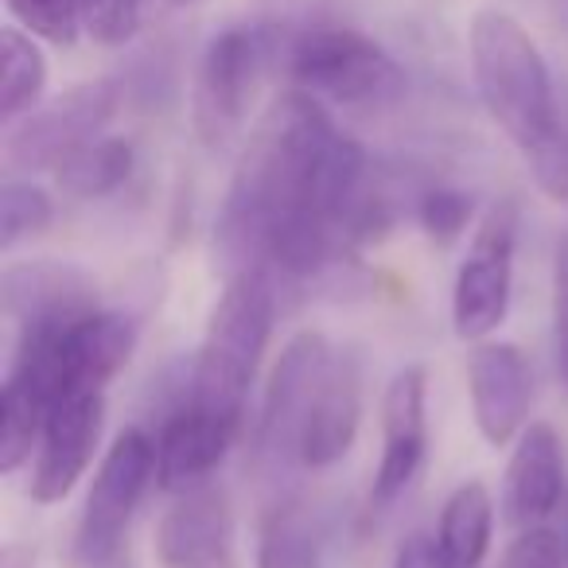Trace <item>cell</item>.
Here are the masks:
<instances>
[{
	"label": "cell",
	"instance_id": "cell-1",
	"mask_svg": "<svg viewBox=\"0 0 568 568\" xmlns=\"http://www.w3.org/2000/svg\"><path fill=\"white\" fill-rule=\"evenodd\" d=\"M366 152L304 90H288L250 133L230 180L214 250L226 276L242 268L316 276L335 265L366 195Z\"/></svg>",
	"mask_w": 568,
	"mask_h": 568
},
{
	"label": "cell",
	"instance_id": "cell-2",
	"mask_svg": "<svg viewBox=\"0 0 568 568\" xmlns=\"http://www.w3.org/2000/svg\"><path fill=\"white\" fill-rule=\"evenodd\" d=\"M467 55L490 121L521 152L557 129V82L518 17L483 4L467 24Z\"/></svg>",
	"mask_w": 568,
	"mask_h": 568
},
{
	"label": "cell",
	"instance_id": "cell-3",
	"mask_svg": "<svg viewBox=\"0 0 568 568\" xmlns=\"http://www.w3.org/2000/svg\"><path fill=\"white\" fill-rule=\"evenodd\" d=\"M136 347V324L125 312H82L20 327L9 378L28 386L48 413L79 394H105Z\"/></svg>",
	"mask_w": 568,
	"mask_h": 568
},
{
	"label": "cell",
	"instance_id": "cell-4",
	"mask_svg": "<svg viewBox=\"0 0 568 568\" xmlns=\"http://www.w3.org/2000/svg\"><path fill=\"white\" fill-rule=\"evenodd\" d=\"M273 276L257 268L226 276L211 320H206L203 343H199L195 371H191V405L230 420L245 417V397H250L261 355L273 335Z\"/></svg>",
	"mask_w": 568,
	"mask_h": 568
},
{
	"label": "cell",
	"instance_id": "cell-5",
	"mask_svg": "<svg viewBox=\"0 0 568 568\" xmlns=\"http://www.w3.org/2000/svg\"><path fill=\"white\" fill-rule=\"evenodd\" d=\"M296 90L332 105H389L405 94V71L378 40L351 24H308L284 43Z\"/></svg>",
	"mask_w": 568,
	"mask_h": 568
},
{
	"label": "cell",
	"instance_id": "cell-6",
	"mask_svg": "<svg viewBox=\"0 0 568 568\" xmlns=\"http://www.w3.org/2000/svg\"><path fill=\"white\" fill-rule=\"evenodd\" d=\"M284 32H276L273 24L222 28L206 43L191 94V121L206 149H222L242 133L268 67L276 63V55H284Z\"/></svg>",
	"mask_w": 568,
	"mask_h": 568
},
{
	"label": "cell",
	"instance_id": "cell-7",
	"mask_svg": "<svg viewBox=\"0 0 568 568\" xmlns=\"http://www.w3.org/2000/svg\"><path fill=\"white\" fill-rule=\"evenodd\" d=\"M152 479H156V440L144 428H125L105 452L82 506L74 534V557L82 568H110L118 560L129 521Z\"/></svg>",
	"mask_w": 568,
	"mask_h": 568
},
{
	"label": "cell",
	"instance_id": "cell-8",
	"mask_svg": "<svg viewBox=\"0 0 568 568\" xmlns=\"http://www.w3.org/2000/svg\"><path fill=\"white\" fill-rule=\"evenodd\" d=\"M514 250H518V203L498 199L483 211L452 288V327L459 339L483 343L503 327L514 293Z\"/></svg>",
	"mask_w": 568,
	"mask_h": 568
},
{
	"label": "cell",
	"instance_id": "cell-9",
	"mask_svg": "<svg viewBox=\"0 0 568 568\" xmlns=\"http://www.w3.org/2000/svg\"><path fill=\"white\" fill-rule=\"evenodd\" d=\"M121 110V82L98 79L40 102L32 113L9 125L4 160L17 172H55L74 149L105 133Z\"/></svg>",
	"mask_w": 568,
	"mask_h": 568
},
{
	"label": "cell",
	"instance_id": "cell-10",
	"mask_svg": "<svg viewBox=\"0 0 568 568\" xmlns=\"http://www.w3.org/2000/svg\"><path fill=\"white\" fill-rule=\"evenodd\" d=\"M335 358V347L327 343L324 332H296L284 343L281 358H276L273 374H268L265 402H261L257 417V448L268 459L296 456V440H301V425L312 409L320 382H324L327 366Z\"/></svg>",
	"mask_w": 568,
	"mask_h": 568
},
{
	"label": "cell",
	"instance_id": "cell-11",
	"mask_svg": "<svg viewBox=\"0 0 568 568\" xmlns=\"http://www.w3.org/2000/svg\"><path fill=\"white\" fill-rule=\"evenodd\" d=\"M428 374L409 363L389 378L382 397V459L374 471L371 506L386 510L409 490L428 452Z\"/></svg>",
	"mask_w": 568,
	"mask_h": 568
},
{
	"label": "cell",
	"instance_id": "cell-12",
	"mask_svg": "<svg viewBox=\"0 0 568 568\" xmlns=\"http://www.w3.org/2000/svg\"><path fill=\"white\" fill-rule=\"evenodd\" d=\"M160 568H237L234 510L219 483L180 490L156 526Z\"/></svg>",
	"mask_w": 568,
	"mask_h": 568
},
{
	"label": "cell",
	"instance_id": "cell-13",
	"mask_svg": "<svg viewBox=\"0 0 568 568\" xmlns=\"http://www.w3.org/2000/svg\"><path fill=\"white\" fill-rule=\"evenodd\" d=\"M105 428V394H79L59 402L48 413L43 440L36 452L32 483L28 495L40 506H55L79 487L87 467L94 464V452L102 444Z\"/></svg>",
	"mask_w": 568,
	"mask_h": 568
},
{
	"label": "cell",
	"instance_id": "cell-14",
	"mask_svg": "<svg viewBox=\"0 0 568 568\" xmlns=\"http://www.w3.org/2000/svg\"><path fill=\"white\" fill-rule=\"evenodd\" d=\"M467 394L479 436L490 448L518 440L534 405V371L514 343H475L467 358Z\"/></svg>",
	"mask_w": 568,
	"mask_h": 568
},
{
	"label": "cell",
	"instance_id": "cell-15",
	"mask_svg": "<svg viewBox=\"0 0 568 568\" xmlns=\"http://www.w3.org/2000/svg\"><path fill=\"white\" fill-rule=\"evenodd\" d=\"M358 425H363V371H358L355 355L335 351L332 366H327L324 382L312 397L308 417L301 425L296 459L312 471L335 467L355 448Z\"/></svg>",
	"mask_w": 568,
	"mask_h": 568
},
{
	"label": "cell",
	"instance_id": "cell-16",
	"mask_svg": "<svg viewBox=\"0 0 568 568\" xmlns=\"http://www.w3.org/2000/svg\"><path fill=\"white\" fill-rule=\"evenodd\" d=\"M237 433H242V420L183 402V409L172 413L156 436V483L172 495L211 483V475L234 448Z\"/></svg>",
	"mask_w": 568,
	"mask_h": 568
},
{
	"label": "cell",
	"instance_id": "cell-17",
	"mask_svg": "<svg viewBox=\"0 0 568 568\" xmlns=\"http://www.w3.org/2000/svg\"><path fill=\"white\" fill-rule=\"evenodd\" d=\"M0 304L12 324H43V320H67L98 308V284L87 268L71 261H20L0 276Z\"/></svg>",
	"mask_w": 568,
	"mask_h": 568
},
{
	"label": "cell",
	"instance_id": "cell-18",
	"mask_svg": "<svg viewBox=\"0 0 568 568\" xmlns=\"http://www.w3.org/2000/svg\"><path fill=\"white\" fill-rule=\"evenodd\" d=\"M565 495V440L549 420H534L514 440L506 467V510L514 526H537Z\"/></svg>",
	"mask_w": 568,
	"mask_h": 568
},
{
	"label": "cell",
	"instance_id": "cell-19",
	"mask_svg": "<svg viewBox=\"0 0 568 568\" xmlns=\"http://www.w3.org/2000/svg\"><path fill=\"white\" fill-rule=\"evenodd\" d=\"M490 537H495V498H490L487 483H459L440 510L436 541L456 568H479L490 552Z\"/></svg>",
	"mask_w": 568,
	"mask_h": 568
},
{
	"label": "cell",
	"instance_id": "cell-20",
	"mask_svg": "<svg viewBox=\"0 0 568 568\" xmlns=\"http://www.w3.org/2000/svg\"><path fill=\"white\" fill-rule=\"evenodd\" d=\"M32 32L20 24L0 28V121L17 125L24 113L40 105L48 90V55Z\"/></svg>",
	"mask_w": 568,
	"mask_h": 568
},
{
	"label": "cell",
	"instance_id": "cell-21",
	"mask_svg": "<svg viewBox=\"0 0 568 568\" xmlns=\"http://www.w3.org/2000/svg\"><path fill=\"white\" fill-rule=\"evenodd\" d=\"M136 152L125 136H94L82 149H74L63 164L55 168L59 191H67L71 199H102L113 195L121 183L133 175Z\"/></svg>",
	"mask_w": 568,
	"mask_h": 568
},
{
	"label": "cell",
	"instance_id": "cell-22",
	"mask_svg": "<svg viewBox=\"0 0 568 568\" xmlns=\"http://www.w3.org/2000/svg\"><path fill=\"white\" fill-rule=\"evenodd\" d=\"M43 425H48V405L17 378H4V389H0V471L17 475L32 459V452H40Z\"/></svg>",
	"mask_w": 568,
	"mask_h": 568
},
{
	"label": "cell",
	"instance_id": "cell-23",
	"mask_svg": "<svg viewBox=\"0 0 568 568\" xmlns=\"http://www.w3.org/2000/svg\"><path fill=\"white\" fill-rule=\"evenodd\" d=\"M257 568H320V541L301 506H276L265 518Z\"/></svg>",
	"mask_w": 568,
	"mask_h": 568
},
{
	"label": "cell",
	"instance_id": "cell-24",
	"mask_svg": "<svg viewBox=\"0 0 568 568\" xmlns=\"http://www.w3.org/2000/svg\"><path fill=\"white\" fill-rule=\"evenodd\" d=\"M55 219L51 195L32 180H4L0 187V250L9 253L20 242L43 234Z\"/></svg>",
	"mask_w": 568,
	"mask_h": 568
},
{
	"label": "cell",
	"instance_id": "cell-25",
	"mask_svg": "<svg viewBox=\"0 0 568 568\" xmlns=\"http://www.w3.org/2000/svg\"><path fill=\"white\" fill-rule=\"evenodd\" d=\"M4 4L24 32L55 48H71L82 32L79 0H4Z\"/></svg>",
	"mask_w": 568,
	"mask_h": 568
},
{
	"label": "cell",
	"instance_id": "cell-26",
	"mask_svg": "<svg viewBox=\"0 0 568 568\" xmlns=\"http://www.w3.org/2000/svg\"><path fill=\"white\" fill-rule=\"evenodd\" d=\"M82 32L102 48H125L144 24V0H79Z\"/></svg>",
	"mask_w": 568,
	"mask_h": 568
},
{
	"label": "cell",
	"instance_id": "cell-27",
	"mask_svg": "<svg viewBox=\"0 0 568 568\" xmlns=\"http://www.w3.org/2000/svg\"><path fill=\"white\" fill-rule=\"evenodd\" d=\"M471 214H475L471 195H464V191H456V187L425 191L417 206V219H420V226H425V234L440 245L456 242L467 230V222H471Z\"/></svg>",
	"mask_w": 568,
	"mask_h": 568
},
{
	"label": "cell",
	"instance_id": "cell-28",
	"mask_svg": "<svg viewBox=\"0 0 568 568\" xmlns=\"http://www.w3.org/2000/svg\"><path fill=\"white\" fill-rule=\"evenodd\" d=\"M529 164L534 183L552 199L557 206H568V133L565 129H552L545 141H537L534 149L521 152Z\"/></svg>",
	"mask_w": 568,
	"mask_h": 568
},
{
	"label": "cell",
	"instance_id": "cell-29",
	"mask_svg": "<svg viewBox=\"0 0 568 568\" xmlns=\"http://www.w3.org/2000/svg\"><path fill=\"white\" fill-rule=\"evenodd\" d=\"M498 568H568L565 537L545 526H526L503 552Z\"/></svg>",
	"mask_w": 568,
	"mask_h": 568
},
{
	"label": "cell",
	"instance_id": "cell-30",
	"mask_svg": "<svg viewBox=\"0 0 568 568\" xmlns=\"http://www.w3.org/2000/svg\"><path fill=\"white\" fill-rule=\"evenodd\" d=\"M552 324H557L560 382L568 389V237L557 245V265H552Z\"/></svg>",
	"mask_w": 568,
	"mask_h": 568
},
{
	"label": "cell",
	"instance_id": "cell-31",
	"mask_svg": "<svg viewBox=\"0 0 568 568\" xmlns=\"http://www.w3.org/2000/svg\"><path fill=\"white\" fill-rule=\"evenodd\" d=\"M394 568H456V565H452V557L440 549V541H436V537L413 534L409 541L397 549Z\"/></svg>",
	"mask_w": 568,
	"mask_h": 568
},
{
	"label": "cell",
	"instance_id": "cell-32",
	"mask_svg": "<svg viewBox=\"0 0 568 568\" xmlns=\"http://www.w3.org/2000/svg\"><path fill=\"white\" fill-rule=\"evenodd\" d=\"M557 125L568 133V87H557Z\"/></svg>",
	"mask_w": 568,
	"mask_h": 568
},
{
	"label": "cell",
	"instance_id": "cell-33",
	"mask_svg": "<svg viewBox=\"0 0 568 568\" xmlns=\"http://www.w3.org/2000/svg\"><path fill=\"white\" fill-rule=\"evenodd\" d=\"M164 4H172V9H191V4H199V0H164Z\"/></svg>",
	"mask_w": 568,
	"mask_h": 568
},
{
	"label": "cell",
	"instance_id": "cell-34",
	"mask_svg": "<svg viewBox=\"0 0 568 568\" xmlns=\"http://www.w3.org/2000/svg\"><path fill=\"white\" fill-rule=\"evenodd\" d=\"M565 549H568V534H565Z\"/></svg>",
	"mask_w": 568,
	"mask_h": 568
}]
</instances>
